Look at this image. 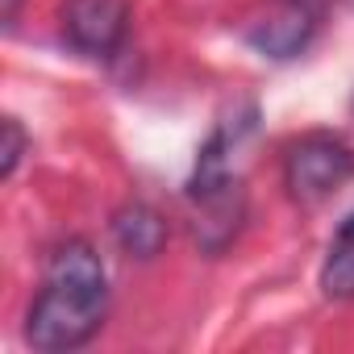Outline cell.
Here are the masks:
<instances>
[{
    "instance_id": "6da1fadb",
    "label": "cell",
    "mask_w": 354,
    "mask_h": 354,
    "mask_svg": "<svg viewBox=\"0 0 354 354\" xmlns=\"http://www.w3.org/2000/svg\"><path fill=\"white\" fill-rule=\"evenodd\" d=\"M104 313H109V279L100 254L88 242H67L50 259L46 288L38 292L26 321V337L34 350L46 354L75 350L104 325Z\"/></svg>"
},
{
    "instance_id": "3957f363",
    "label": "cell",
    "mask_w": 354,
    "mask_h": 354,
    "mask_svg": "<svg viewBox=\"0 0 354 354\" xmlns=\"http://www.w3.org/2000/svg\"><path fill=\"white\" fill-rule=\"evenodd\" d=\"M125 0H67L63 9V34L84 55H113L125 38Z\"/></svg>"
},
{
    "instance_id": "277c9868",
    "label": "cell",
    "mask_w": 354,
    "mask_h": 354,
    "mask_svg": "<svg viewBox=\"0 0 354 354\" xmlns=\"http://www.w3.org/2000/svg\"><path fill=\"white\" fill-rule=\"evenodd\" d=\"M113 238L129 259H154L167 246V221L162 213H154L150 205H125L113 217Z\"/></svg>"
},
{
    "instance_id": "52a82bcc",
    "label": "cell",
    "mask_w": 354,
    "mask_h": 354,
    "mask_svg": "<svg viewBox=\"0 0 354 354\" xmlns=\"http://www.w3.org/2000/svg\"><path fill=\"white\" fill-rule=\"evenodd\" d=\"M0 129H5V146H0V175L9 180V175L17 171V162H21V154H26V129L13 117H5Z\"/></svg>"
},
{
    "instance_id": "8992f818",
    "label": "cell",
    "mask_w": 354,
    "mask_h": 354,
    "mask_svg": "<svg viewBox=\"0 0 354 354\" xmlns=\"http://www.w3.org/2000/svg\"><path fill=\"white\" fill-rule=\"evenodd\" d=\"M308 34H313V17H308V13H283V17L259 26V30L250 34V42H254L263 55H271V59H292V55L308 42Z\"/></svg>"
},
{
    "instance_id": "ba28073f",
    "label": "cell",
    "mask_w": 354,
    "mask_h": 354,
    "mask_svg": "<svg viewBox=\"0 0 354 354\" xmlns=\"http://www.w3.org/2000/svg\"><path fill=\"white\" fill-rule=\"evenodd\" d=\"M17 9H21V0H5V9H0V21H5V30L17 26Z\"/></svg>"
},
{
    "instance_id": "7a4b0ae2",
    "label": "cell",
    "mask_w": 354,
    "mask_h": 354,
    "mask_svg": "<svg viewBox=\"0 0 354 354\" xmlns=\"http://www.w3.org/2000/svg\"><path fill=\"white\" fill-rule=\"evenodd\" d=\"M350 175H354V150L333 133H304L300 142L288 146L283 184H288L292 201H300V205H317V201L333 196Z\"/></svg>"
},
{
    "instance_id": "5b68a950",
    "label": "cell",
    "mask_w": 354,
    "mask_h": 354,
    "mask_svg": "<svg viewBox=\"0 0 354 354\" xmlns=\"http://www.w3.org/2000/svg\"><path fill=\"white\" fill-rule=\"evenodd\" d=\"M321 288L333 300H350L354 296V213L342 221V230L333 234L329 259L321 267Z\"/></svg>"
}]
</instances>
